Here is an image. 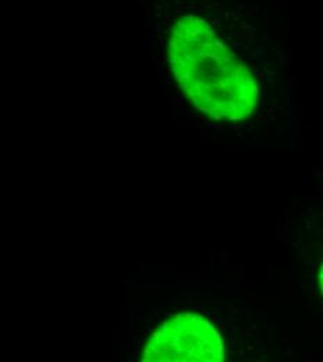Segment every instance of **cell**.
Here are the masks:
<instances>
[{
	"instance_id": "6da1fadb",
	"label": "cell",
	"mask_w": 323,
	"mask_h": 362,
	"mask_svg": "<svg viewBox=\"0 0 323 362\" xmlns=\"http://www.w3.org/2000/svg\"><path fill=\"white\" fill-rule=\"evenodd\" d=\"M168 56L185 96L212 120L241 122L258 107L251 71L204 20H179L170 31Z\"/></svg>"
},
{
	"instance_id": "7a4b0ae2",
	"label": "cell",
	"mask_w": 323,
	"mask_h": 362,
	"mask_svg": "<svg viewBox=\"0 0 323 362\" xmlns=\"http://www.w3.org/2000/svg\"><path fill=\"white\" fill-rule=\"evenodd\" d=\"M145 362H221L225 344L218 329L202 315L177 314L163 320L145 343Z\"/></svg>"
}]
</instances>
